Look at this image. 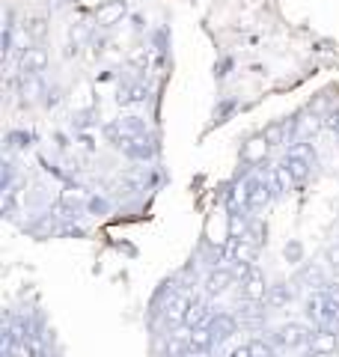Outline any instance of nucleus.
Segmentation results:
<instances>
[{"label":"nucleus","instance_id":"obj_1","mask_svg":"<svg viewBox=\"0 0 339 357\" xmlns=\"http://www.w3.org/2000/svg\"><path fill=\"white\" fill-rule=\"evenodd\" d=\"M271 191H274V182L268 176H253L250 182L244 185V208L250 211H262L271 203Z\"/></svg>","mask_w":339,"mask_h":357},{"label":"nucleus","instance_id":"obj_2","mask_svg":"<svg viewBox=\"0 0 339 357\" xmlns=\"http://www.w3.org/2000/svg\"><path fill=\"white\" fill-rule=\"evenodd\" d=\"M126 15H128V0H105V3L96 9L93 21L98 30H113L116 24L126 21Z\"/></svg>","mask_w":339,"mask_h":357},{"label":"nucleus","instance_id":"obj_3","mask_svg":"<svg viewBox=\"0 0 339 357\" xmlns=\"http://www.w3.org/2000/svg\"><path fill=\"white\" fill-rule=\"evenodd\" d=\"M48 63H51L48 48H45V45H30L18 57V75H42L48 69Z\"/></svg>","mask_w":339,"mask_h":357},{"label":"nucleus","instance_id":"obj_4","mask_svg":"<svg viewBox=\"0 0 339 357\" xmlns=\"http://www.w3.org/2000/svg\"><path fill=\"white\" fill-rule=\"evenodd\" d=\"M336 349H339V333H336V328H327V325L322 331H315L307 342L310 357H331V354H336Z\"/></svg>","mask_w":339,"mask_h":357},{"label":"nucleus","instance_id":"obj_5","mask_svg":"<svg viewBox=\"0 0 339 357\" xmlns=\"http://www.w3.org/2000/svg\"><path fill=\"white\" fill-rule=\"evenodd\" d=\"M268 283H265V274L259 271V268H253L250 274L241 280V298L247 301V304H265L268 301Z\"/></svg>","mask_w":339,"mask_h":357},{"label":"nucleus","instance_id":"obj_6","mask_svg":"<svg viewBox=\"0 0 339 357\" xmlns=\"http://www.w3.org/2000/svg\"><path fill=\"white\" fill-rule=\"evenodd\" d=\"M190 295L188 292H173L170 295V301L164 304V321L170 328H179V325H185V316H188V310H190Z\"/></svg>","mask_w":339,"mask_h":357},{"label":"nucleus","instance_id":"obj_7","mask_svg":"<svg viewBox=\"0 0 339 357\" xmlns=\"http://www.w3.org/2000/svg\"><path fill=\"white\" fill-rule=\"evenodd\" d=\"M232 283H235V274H232V268H220V265H214L211 271H209V277H206V295L209 298H223L226 292L232 289Z\"/></svg>","mask_w":339,"mask_h":357},{"label":"nucleus","instance_id":"obj_8","mask_svg":"<svg viewBox=\"0 0 339 357\" xmlns=\"http://www.w3.org/2000/svg\"><path fill=\"white\" fill-rule=\"evenodd\" d=\"M310 328H303L301 321H289V325H282L277 331V342L282 345V349H303V345L310 342Z\"/></svg>","mask_w":339,"mask_h":357},{"label":"nucleus","instance_id":"obj_9","mask_svg":"<svg viewBox=\"0 0 339 357\" xmlns=\"http://www.w3.org/2000/svg\"><path fill=\"white\" fill-rule=\"evenodd\" d=\"M18 96H21V105H27V107L42 102L45 84L39 81V75H21L18 77Z\"/></svg>","mask_w":339,"mask_h":357},{"label":"nucleus","instance_id":"obj_10","mask_svg":"<svg viewBox=\"0 0 339 357\" xmlns=\"http://www.w3.org/2000/svg\"><path fill=\"white\" fill-rule=\"evenodd\" d=\"M268 149H271V143L262 137V134H256V137H250L247 143H241V161H244V164H250V167L265 164Z\"/></svg>","mask_w":339,"mask_h":357},{"label":"nucleus","instance_id":"obj_11","mask_svg":"<svg viewBox=\"0 0 339 357\" xmlns=\"http://www.w3.org/2000/svg\"><path fill=\"white\" fill-rule=\"evenodd\" d=\"M319 321L327 328H339V298L333 292L319 298Z\"/></svg>","mask_w":339,"mask_h":357},{"label":"nucleus","instance_id":"obj_12","mask_svg":"<svg viewBox=\"0 0 339 357\" xmlns=\"http://www.w3.org/2000/svg\"><path fill=\"white\" fill-rule=\"evenodd\" d=\"M289 131H295V119H274L271 126H265L262 137L271 143V146H280V143H286Z\"/></svg>","mask_w":339,"mask_h":357},{"label":"nucleus","instance_id":"obj_13","mask_svg":"<svg viewBox=\"0 0 339 357\" xmlns=\"http://www.w3.org/2000/svg\"><path fill=\"white\" fill-rule=\"evenodd\" d=\"M93 27H96V21H86V18H81L77 24L69 27V54H81V45L93 36Z\"/></svg>","mask_w":339,"mask_h":357},{"label":"nucleus","instance_id":"obj_14","mask_svg":"<svg viewBox=\"0 0 339 357\" xmlns=\"http://www.w3.org/2000/svg\"><path fill=\"white\" fill-rule=\"evenodd\" d=\"M209 331L214 333V340H226L239 331V321H235V316H229V312H218V316H211Z\"/></svg>","mask_w":339,"mask_h":357},{"label":"nucleus","instance_id":"obj_15","mask_svg":"<svg viewBox=\"0 0 339 357\" xmlns=\"http://www.w3.org/2000/svg\"><path fill=\"white\" fill-rule=\"evenodd\" d=\"M229 256L235 262H256V256H259V244H253L250 238H232L229 244Z\"/></svg>","mask_w":339,"mask_h":357},{"label":"nucleus","instance_id":"obj_16","mask_svg":"<svg viewBox=\"0 0 339 357\" xmlns=\"http://www.w3.org/2000/svg\"><path fill=\"white\" fill-rule=\"evenodd\" d=\"M271 182H274V191H277V194H292V188L298 185L286 161H282V164H277L274 170H271Z\"/></svg>","mask_w":339,"mask_h":357},{"label":"nucleus","instance_id":"obj_17","mask_svg":"<svg viewBox=\"0 0 339 357\" xmlns=\"http://www.w3.org/2000/svg\"><path fill=\"white\" fill-rule=\"evenodd\" d=\"M211 316L214 312H209V304H202V301H194L190 304V310H188V316H185V328H206L209 321H211Z\"/></svg>","mask_w":339,"mask_h":357},{"label":"nucleus","instance_id":"obj_18","mask_svg":"<svg viewBox=\"0 0 339 357\" xmlns=\"http://www.w3.org/2000/svg\"><path fill=\"white\" fill-rule=\"evenodd\" d=\"M292 298H295V292H292L289 283H274L268 289V301H265V304L274 307V310H282V307L292 304Z\"/></svg>","mask_w":339,"mask_h":357},{"label":"nucleus","instance_id":"obj_19","mask_svg":"<svg viewBox=\"0 0 339 357\" xmlns=\"http://www.w3.org/2000/svg\"><path fill=\"white\" fill-rule=\"evenodd\" d=\"M21 27L27 30V36L33 39V45H42L45 39H48V18H45V15H33Z\"/></svg>","mask_w":339,"mask_h":357},{"label":"nucleus","instance_id":"obj_20","mask_svg":"<svg viewBox=\"0 0 339 357\" xmlns=\"http://www.w3.org/2000/svg\"><path fill=\"white\" fill-rule=\"evenodd\" d=\"M211 345H214V333L206 328H194L188 333V349H197V351H211Z\"/></svg>","mask_w":339,"mask_h":357},{"label":"nucleus","instance_id":"obj_21","mask_svg":"<svg viewBox=\"0 0 339 357\" xmlns=\"http://www.w3.org/2000/svg\"><path fill=\"white\" fill-rule=\"evenodd\" d=\"M289 158H301V161H307L310 167H315L319 155H315V146L310 140H295L292 143V149H289Z\"/></svg>","mask_w":339,"mask_h":357},{"label":"nucleus","instance_id":"obj_22","mask_svg":"<svg viewBox=\"0 0 339 357\" xmlns=\"http://www.w3.org/2000/svg\"><path fill=\"white\" fill-rule=\"evenodd\" d=\"M72 102H75V107L77 110H93V86L89 84H77L75 86V93H72Z\"/></svg>","mask_w":339,"mask_h":357},{"label":"nucleus","instance_id":"obj_23","mask_svg":"<svg viewBox=\"0 0 339 357\" xmlns=\"http://www.w3.org/2000/svg\"><path fill=\"white\" fill-rule=\"evenodd\" d=\"M333 105V93H331V89H327V93H319V96H315L312 98V102H310V114H315V116H327V114H331V107Z\"/></svg>","mask_w":339,"mask_h":357},{"label":"nucleus","instance_id":"obj_24","mask_svg":"<svg viewBox=\"0 0 339 357\" xmlns=\"http://www.w3.org/2000/svg\"><path fill=\"white\" fill-rule=\"evenodd\" d=\"M149 96V89L143 84H131L126 89H119V105H134V102H143V98Z\"/></svg>","mask_w":339,"mask_h":357},{"label":"nucleus","instance_id":"obj_25","mask_svg":"<svg viewBox=\"0 0 339 357\" xmlns=\"http://www.w3.org/2000/svg\"><path fill=\"white\" fill-rule=\"evenodd\" d=\"M286 164H289V170H292V176H295V182H298V185L310 178V170H312V167H310L307 161H301V158H286Z\"/></svg>","mask_w":339,"mask_h":357},{"label":"nucleus","instance_id":"obj_26","mask_svg":"<svg viewBox=\"0 0 339 357\" xmlns=\"http://www.w3.org/2000/svg\"><path fill=\"white\" fill-rule=\"evenodd\" d=\"M247 349H250L253 357H274V345H271L268 340H250Z\"/></svg>","mask_w":339,"mask_h":357},{"label":"nucleus","instance_id":"obj_27","mask_svg":"<svg viewBox=\"0 0 339 357\" xmlns=\"http://www.w3.org/2000/svg\"><path fill=\"white\" fill-rule=\"evenodd\" d=\"M128 63L134 66V69H146V66H149V51H146V48H137L134 54H128Z\"/></svg>","mask_w":339,"mask_h":357},{"label":"nucleus","instance_id":"obj_28","mask_svg":"<svg viewBox=\"0 0 339 357\" xmlns=\"http://www.w3.org/2000/svg\"><path fill=\"white\" fill-rule=\"evenodd\" d=\"M324 122H327V128H331V131L336 134V137H339V107H333L331 114L324 116Z\"/></svg>","mask_w":339,"mask_h":357},{"label":"nucleus","instance_id":"obj_29","mask_svg":"<svg viewBox=\"0 0 339 357\" xmlns=\"http://www.w3.org/2000/svg\"><path fill=\"white\" fill-rule=\"evenodd\" d=\"M327 265H331V271L339 268V244H331V248H327Z\"/></svg>","mask_w":339,"mask_h":357},{"label":"nucleus","instance_id":"obj_30","mask_svg":"<svg viewBox=\"0 0 339 357\" xmlns=\"http://www.w3.org/2000/svg\"><path fill=\"white\" fill-rule=\"evenodd\" d=\"M286 256L298 259V256H301V244H286Z\"/></svg>","mask_w":339,"mask_h":357},{"label":"nucleus","instance_id":"obj_31","mask_svg":"<svg viewBox=\"0 0 339 357\" xmlns=\"http://www.w3.org/2000/svg\"><path fill=\"white\" fill-rule=\"evenodd\" d=\"M229 357H253V354H250V349H247V345H241V349H235Z\"/></svg>","mask_w":339,"mask_h":357},{"label":"nucleus","instance_id":"obj_32","mask_svg":"<svg viewBox=\"0 0 339 357\" xmlns=\"http://www.w3.org/2000/svg\"><path fill=\"white\" fill-rule=\"evenodd\" d=\"M66 3H72V0H51V6H54V9H60V6H66Z\"/></svg>","mask_w":339,"mask_h":357},{"label":"nucleus","instance_id":"obj_33","mask_svg":"<svg viewBox=\"0 0 339 357\" xmlns=\"http://www.w3.org/2000/svg\"><path fill=\"white\" fill-rule=\"evenodd\" d=\"M333 286H339V268H333Z\"/></svg>","mask_w":339,"mask_h":357}]
</instances>
